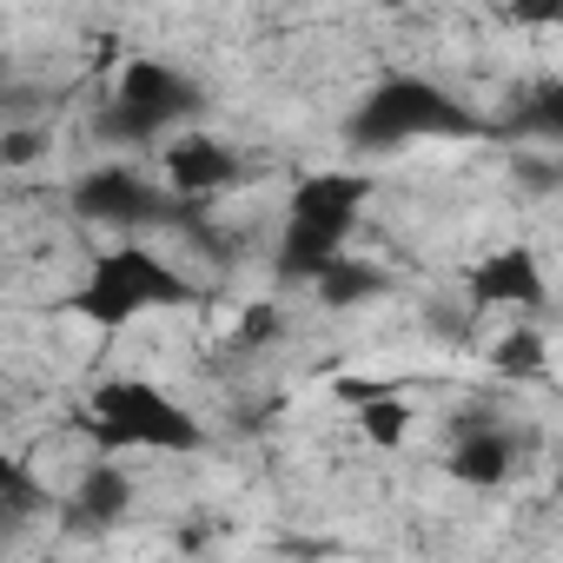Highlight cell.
Instances as JSON below:
<instances>
[{"mask_svg":"<svg viewBox=\"0 0 563 563\" xmlns=\"http://www.w3.org/2000/svg\"><path fill=\"white\" fill-rule=\"evenodd\" d=\"M471 292H477V306H543V272H537V258L523 245H510V252L484 258Z\"/></svg>","mask_w":563,"mask_h":563,"instance_id":"obj_3","label":"cell"},{"mask_svg":"<svg viewBox=\"0 0 563 563\" xmlns=\"http://www.w3.org/2000/svg\"><path fill=\"white\" fill-rule=\"evenodd\" d=\"M358 431L378 444V451H398L411 438V405L405 398H365L358 405Z\"/></svg>","mask_w":563,"mask_h":563,"instance_id":"obj_6","label":"cell"},{"mask_svg":"<svg viewBox=\"0 0 563 563\" xmlns=\"http://www.w3.org/2000/svg\"><path fill=\"white\" fill-rule=\"evenodd\" d=\"M372 8H385V14H405V8H418V0H372Z\"/></svg>","mask_w":563,"mask_h":563,"instance_id":"obj_10","label":"cell"},{"mask_svg":"<svg viewBox=\"0 0 563 563\" xmlns=\"http://www.w3.org/2000/svg\"><path fill=\"white\" fill-rule=\"evenodd\" d=\"M159 166H166V186H173V192H192V199L225 192V186L239 179V153H232L219 133H173Z\"/></svg>","mask_w":563,"mask_h":563,"instance_id":"obj_2","label":"cell"},{"mask_svg":"<svg viewBox=\"0 0 563 563\" xmlns=\"http://www.w3.org/2000/svg\"><path fill=\"white\" fill-rule=\"evenodd\" d=\"M47 153H54V133L41 120H8V126H0V166H8V173H27Z\"/></svg>","mask_w":563,"mask_h":563,"instance_id":"obj_7","label":"cell"},{"mask_svg":"<svg viewBox=\"0 0 563 563\" xmlns=\"http://www.w3.org/2000/svg\"><path fill=\"white\" fill-rule=\"evenodd\" d=\"M510 14H517V21H537V27H550V21L563 14V0H510Z\"/></svg>","mask_w":563,"mask_h":563,"instance_id":"obj_9","label":"cell"},{"mask_svg":"<svg viewBox=\"0 0 563 563\" xmlns=\"http://www.w3.org/2000/svg\"><path fill=\"white\" fill-rule=\"evenodd\" d=\"M490 358H497V372H510V378H537V372L550 365V339H543V325H510Z\"/></svg>","mask_w":563,"mask_h":563,"instance_id":"obj_5","label":"cell"},{"mask_svg":"<svg viewBox=\"0 0 563 563\" xmlns=\"http://www.w3.org/2000/svg\"><path fill=\"white\" fill-rule=\"evenodd\" d=\"M517 438H510V424H497L490 411H471L464 424H457V444H451V477L457 484H471V490H497V484H510L517 477Z\"/></svg>","mask_w":563,"mask_h":563,"instance_id":"obj_1","label":"cell"},{"mask_svg":"<svg viewBox=\"0 0 563 563\" xmlns=\"http://www.w3.org/2000/svg\"><path fill=\"white\" fill-rule=\"evenodd\" d=\"M74 504L87 517H120V510H133V477L120 464H87L80 484H74Z\"/></svg>","mask_w":563,"mask_h":563,"instance_id":"obj_4","label":"cell"},{"mask_svg":"<svg viewBox=\"0 0 563 563\" xmlns=\"http://www.w3.org/2000/svg\"><path fill=\"white\" fill-rule=\"evenodd\" d=\"M278 325H286V312H278V306H252V312L239 319V332H232V345H239V352H258L265 339H278Z\"/></svg>","mask_w":563,"mask_h":563,"instance_id":"obj_8","label":"cell"}]
</instances>
